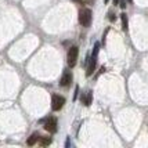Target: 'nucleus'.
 <instances>
[{
	"label": "nucleus",
	"instance_id": "9b49d317",
	"mask_svg": "<svg viewBox=\"0 0 148 148\" xmlns=\"http://www.w3.org/2000/svg\"><path fill=\"white\" fill-rule=\"evenodd\" d=\"M108 18H110V21H112V22H114V21H115V14L110 13V17H108Z\"/></svg>",
	"mask_w": 148,
	"mask_h": 148
},
{
	"label": "nucleus",
	"instance_id": "ddd939ff",
	"mask_svg": "<svg viewBox=\"0 0 148 148\" xmlns=\"http://www.w3.org/2000/svg\"><path fill=\"white\" fill-rule=\"evenodd\" d=\"M108 1H110V0H104V3H105V4H107V3H108Z\"/></svg>",
	"mask_w": 148,
	"mask_h": 148
},
{
	"label": "nucleus",
	"instance_id": "9d476101",
	"mask_svg": "<svg viewBox=\"0 0 148 148\" xmlns=\"http://www.w3.org/2000/svg\"><path fill=\"white\" fill-rule=\"evenodd\" d=\"M121 21H122V28L123 31H127V15L125 13L121 14Z\"/></svg>",
	"mask_w": 148,
	"mask_h": 148
},
{
	"label": "nucleus",
	"instance_id": "4468645a",
	"mask_svg": "<svg viewBox=\"0 0 148 148\" xmlns=\"http://www.w3.org/2000/svg\"><path fill=\"white\" fill-rule=\"evenodd\" d=\"M132 1H133V0H129V3H132Z\"/></svg>",
	"mask_w": 148,
	"mask_h": 148
},
{
	"label": "nucleus",
	"instance_id": "1a4fd4ad",
	"mask_svg": "<svg viewBox=\"0 0 148 148\" xmlns=\"http://www.w3.org/2000/svg\"><path fill=\"white\" fill-rule=\"evenodd\" d=\"M39 144H40L42 147L50 145V144H51V138H50V137H40V138H39Z\"/></svg>",
	"mask_w": 148,
	"mask_h": 148
},
{
	"label": "nucleus",
	"instance_id": "20e7f679",
	"mask_svg": "<svg viewBox=\"0 0 148 148\" xmlns=\"http://www.w3.org/2000/svg\"><path fill=\"white\" fill-rule=\"evenodd\" d=\"M65 104V98L60 94H54L51 97V110L53 111H60Z\"/></svg>",
	"mask_w": 148,
	"mask_h": 148
},
{
	"label": "nucleus",
	"instance_id": "f03ea898",
	"mask_svg": "<svg viewBox=\"0 0 148 148\" xmlns=\"http://www.w3.org/2000/svg\"><path fill=\"white\" fill-rule=\"evenodd\" d=\"M91 18H93L91 10H89V8H82V10L79 11V22H80L82 26H84V28L90 26Z\"/></svg>",
	"mask_w": 148,
	"mask_h": 148
},
{
	"label": "nucleus",
	"instance_id": "39448f33",
	"mask_svg": "<svg viewBox=\"0 0 148 148\" xmlns=\"http://www.w3.org/2000/svg\"><path fill=\"white\" fill-rule=\"evenodd\" d=\"M45 129L49 133H56L57 132V119L56 118H47L45 122Z\"/></svg>",
	"mask_w": 148,
	"mask_h": 148
},
{
	"label": "nucleus",
	"instance_id": "423d86ee",
	"mask_svg": "<svg viewBox=\"0 0 148 148\" xmlns=\"http://www.w3.org/2000/svg\"><path fill=\"white\" fill-rule=\"evenodd\" d=\"M72 72L71 71H65L62 73V77H61V80H60V84L62 86V87H69L72 84Z\"/></svg>",
	"mask_w": 148,
	"mask_h": 148
},
{
	"label": "nucleus",
	"instance_id": "7ed1b4c3",
	"mask_svg": "<svg viewBox=\"0 0 148 148\" xmlns=\"http://www.w3.org/2000/svg\"><path fill=\"white\" fill-rule=\"evenodd\" d=\"M77 56H79V49L76 46H72L71 49L68 50V66L73 68L77 62Z\"/></svg>",
	"mask_w": 148,
	"mask_h": 148
},
{
	"label": "nucleus",
	"instance_id": "0eeeda50",
	"mask_svg": "<svg viewBox=\"0 0 148 148\" xmlns=\"http://www.w3.org/2000/svg\"><path fill=\"white\" fill-rule=\"evenodd\" d=\"M91 101H93V94H91V91H87L86 94L82 96V103H83L86 107H89L91 104Z\"/></svg>",
	"mask_w": 148,
	"mask_h": 148
},
{
	"label": "nucleus",
	"instance_id": "6e6552de",
	"mask_svg": "<svg viewBox=\"0 0 148 148\" xmlns=\"http://www.w3.org/2000/svg\"><path fill=\"white\" fill-rule=\"evenodd\" d=\"M39 138H40V137H39L38 133H32V134L28 137V140H26V144H28V145H35V144L39 141Z\"/></svg>",
	"mask_w": 148,
	"mask_h": 148
},
{
	"label": "nucleus",
	"instance_id": "f257e3e1",
	"mask_svg": "<svg viewBox=\"0 0 148 148\" xmlns=\"http://www.w3.org/2000/svg\"><path fill=\"white\" fill-rule=\"evenodd\" d=\"M98 50H100V43H96L94 45V50H93V54L90 57V61H89V66H87V71H86V76H91L94 71H96V65H97V54H98Z\"/></svg>",
	"mask_w": 148,
	"mask_h": 148
},
{
	"label": "nucleus",
	"instance_id": "f8f14e48",
	"mask_svg": "<svg viewBox=\"0 0 148 148\" xmlns=\"http://www.w3.org/2000/svg\"><path fill=\"white\" fill-rule=\"evenodd\" d=\"M77 93H79V86H76V89H75V96H73V100H76L77 98Z\"/></svg>",
	"mask_w": 148,
	"mask_h": 148
}]
</instances>
